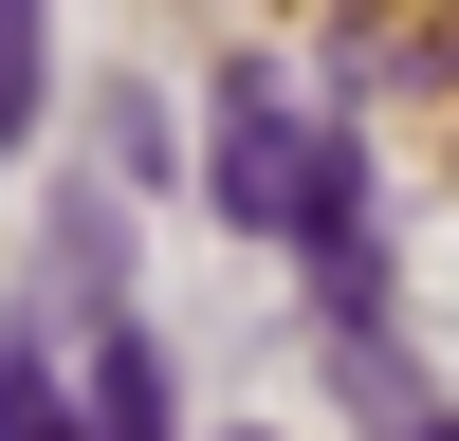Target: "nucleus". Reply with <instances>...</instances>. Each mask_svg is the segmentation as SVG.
Wrapping results in <instances>:
<instances>
[{"mask_svg":"<svg viewBox=\"0 0 459 441\" xmlns=\"http://www.w3.org/2000/svg\"><path fill=\"white\" fill-rule=\"evenodd\" d=\"M331 203H368V147L331 129V110H294L276 74H221V220H257V239H313Z\"/></svg>","mask_w":459,"mask_h":441,"instance_id":"1","label":"nucleus"},{"mask_svg":"<svg viewBox=\"0 0 459 441\" xmlns=\"http://www.w3.org/2000/svg\"><path fill=\"white\" fill-rule=\"evenodd\" d=\"M0 441H92V423L56 404V368H37V350H0Z\"/></svg>","mask_w":459,"mask_h":441,"instance_id":"4","label":"nucleus"},{"mask_svg":"<svg viewBox=\"0 0 459 441\" xmlns=\"http://www.w3.org/2000/svg\"><path fill=\"white\" fill-rule=\"evenodd\" d=\"M92 441H166V350L129 313H92Z\"/></svg>","mask_w":459,"mask_h":441,"instance_id":"2","label":"nucleus"},{"mask_svg":"<svg viewBox=\"0 0 459 441\" xmlns=\"http://www.w3.org/2000/svg\"><path fill=\"white\" fill-rule=\"evenodd\" d=\"M386 441H459V423H386Z\"/></svg>","mask_w":459,"mask_h":441,"instance_id":"5","label":"nucleus"},{"mask_svg":"<svg viewBox=\"0 0 459 441\" xmlns=\"http://www.w3.org/2000/svg\"><path fill=\"white\" fill-rule=\"evenodd\" d=\"M37 92H56V0H0V147L37 129Z\"/></svg>","mask_w":459,"mask_h":441,"instance_id":"3","label":"nucleus"}]
</instances>
